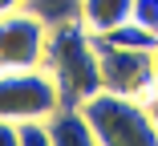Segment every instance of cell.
<instances>
[{
	"label": "cell",
	"instance_id": "cell-1",
	"mask_svg": "<svg viewBox=\"0 0 158 146\" xmlns=\"http://www.w3.org/2000/svg\"><path fill=\"white\" fill-rule=\"evenodd\" d=\"M41 65L53 73L57 90H61V102L81 106L89 94H98V90H102L93 33H89L81 20L53 24V28H49V45H45V61H41Z\"/></svg>",
	"mask_w": 158,
	"mask_h": 146
},
{
	"label": "cell",
	"instance_id": "cell-12",
	"mask_svg": "<svg viewBox=\"0 0 158 146\" xmlns=\"http://www.w3.org/2000/svg\"><path fill=\"white\" fill-rule=\"evenodd\" d=\"M0 146H16V122L0 118Z\"/></svg>",
	"mask_w": 158,
	"mask_h": 146
},
{
	"label": "cell",
	"instance_id": "cell-11",
	"mask_svg": "<svg viewBox=\"0 0 158 146\" xmlns=\"http://www.w3.org/2000/svg\"><path fill=\"white\" fill-rule=\"evenodd\" d=\"M130 20H138L142 28H150L158 37V0H134L130 4Z\"/></svg>",
	"mask_w": 158,
	"mask_h": 146
},
{
	"label": "cell",
	"instance_id": "cell-6",
	"mask_svg": "<svg viewBox=\"0 0 158 146\" xmlns=\"http://www.w3.org/2000/svg\"><path fill=\"white\" fill-rule=\"evenodd\" d=\"M45 126H49V138L61 142V146H69V142L85 146V142H93V126L81 114V106H73V102H57V110L45 114Z\"/></svg>",
	"mask_w": 158,
	"mask_h": 146
},
{
	"label": "cell",
	"instance_id": "cell-4",
	"mask_svg": "<svg viewBox=\"0 0 158 146\" xmlns=\"http://www.w3.org/2000/svg\"><path fill=\"white\" fill-rule=\"evenodd\" d=\"M93 49H98L102 90H114L126 98H150L158 90L154 49H118V45H93Z\"/></svg>",
	"mask_w": 158,
	"mask_h": 146
},
{
	"label": "cell",
	"instance_id": "cell-2",
	"mask_svg": "<svg viewBox=\"0 0 158 146\" xmlns=\"http://www.w3.org/2000/svg\"><path fill=\"white\" fill-rule=\"evenodd\" d=\"M81 114L93 126V142H102V146H150V142H158V130L146 114V98L98 90L81 102Z\"/></svg>",
	"mask_w": 158,
	"mask_h": 146
},
{
	"label": "cell",
	"instance_id": "cell-14",
	"mask_svg": "<svg viewBox=\"0 0 158 146\" xmlns=\"http://www.w3.org/2000/svg\"><path fill=\"white\" fill-rule=\"evenodd\" d=\"M12 8H24V0H0V16L12 12Z\"/></svg>",
	"mask_w": 158,
	"mask_h": 146
},
{
	"label": "cell",
	"instance_id": "cell-9",
	"mask_svg": "<svg viewBox=\"0 0 158 146\" xmlns=\"http://www.w3.org/2000/svg\"><path fill=\"white\" fill-rule=\"evenodd\" d=\"M81 4L85 0H24V8L41 16L49 28L53 24H69V20H81Z\"/></svg>",
	"mask_w": 158,
	"mask_h": 146
},
{
	"label": "cell",
	"instance_id": "cell-10",
	"mask_svg": "<svg viewBox=\"0 0 158 146\" xmlns=\"http://www.w3.org/2000/svg\"><path fill=\"white\" fill-rule=\"evenodd\" d=\"M16 146H53L45 118H20L16 122Z\"/></svg>",
	"mask_w": 158,
	"mask_h": 146
},
{
	"label": "cell",
	"instance_id": "cell-8",
	"mask_svg": "<svg viewBox=\"0 0 158 146\" xmlns=\"http://www.w3.org/2000/svg\"><path fill=\"white\" fill-rule=\"evenodd\" d=\"M93 45H118V49H154L158 37L150 33V28H142L138 20H122L114 28H106V33H93Z\"/></svg>",
	"mask_w": 158,
	"mask_h": 146
},
{
	"label": "cell",
	"instance_id": "cell-3",
	"mask_svg": "<svg viewBox=\"0 0 158 146\" xmlns=\"http://www.w3.org/2000/svg\"><path fill=\"white\" fill-rule=\"evenodd\" d=\"M61 90L45 65H24V69H0V118L20 122V118H45L57 110Z\"/></svg>",
	"mask_w": 158,
	"mask_h": 146
},
{
	"label": "cell",
	"instance_id": "cell-5",
	"mask_svg": "<svg viewBox=\"0 0 158 146\" xmlns=\"http://www.w3.org/2000/svg\"><path fill=\"white\" fill-rule=\"evenodd\" d=\"M49 45V24L28 8H12L0 16V69L41 65Z\"/></svg>",
	"mask_w": 158,
	"mask_h": 146
},
{
	"label": "cell",
	"instance_id": "cell-15",
	"mask_svg": "<svg viewBox=\"0 0 158 146\" xmlns=\"http://www.w3.org/2000/svg\"><path fill=\"white\" fill-rule=\"evenodd\" d=\"M154 69H158V45H154Z\"/></svg>",
	"mask_w": 158,
	"mask_h": 146
},
{
	"label": "cell",
	"instance_id": "cell-13",
	"mask_svg": "<svg viewBox=\"0 0 158 146\" xmlns=\"http://www.w3.org/2000/svg\"><path fill=\"white\" fill-rule=\"evenodd\" d=\"M146 114H150V122H154V130H158V90L146 98Z\"/></svg>",
	"mask_w": 158,
	"mask_h": 146
},
{
	"label": "cell",
	"instance_id": "cell-7",
	"mask_svg": "<svg viewBox=\"0 0 158 146\" xmlns=\"http://www.w3.org/2000/svg\"><path fill=\"white\" fill-rule=\"evenodd\" d=\"M130 4L134 0H85L81 4V24L89 33H106V28L130 20Z\"/></svg>",
	"mask_w": 158,
	"mask_h": 146
}]
</instances>
